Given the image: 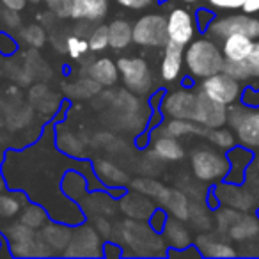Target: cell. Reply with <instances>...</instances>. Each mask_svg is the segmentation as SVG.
<instances>
[{"mask_svg":"<svg viewBox=\"0 0 259 259\" xmlns=\"http://www.w3.org/2000/svg\"><path fill=\"white\" fill-rule=\"evenodd\" d=\"M185 64L194 78H206L215 73L222 71L224 54L222 48H219L211 39H197L190 41V47L185 54Z\"/></svg>","mask_w":259,"mask_h":259,"instance_id":"6da1fadb","label":"cell"},{"mask_svg":"<svg viewBox=\"0 0 259 259\" xmlns=\"http://www.w3.org/2000/svg\"><path fill=\"white\" fill-rule=\"evenodd\" d=\"M192 170L199 181L213 183L227 178L229 174V158L222 153L215 151L211 148H201L192 153Z\"/></svg>","mask_w":259,"mask_h":259,"instance_id":"7a4b0ae2","label":"cell"},{"mask_svg":"<svg viewBox=\"0 0 259 259\" xmlns=\"http://www.w3.org/2000/svg\"><path fill=\"white\" fill-rule=\"evenodd\" d=\"M117 69L130 93L148 94L153 89V73L144 59L121 57L117 61Z\"/></svg>","mask_w":259,"mask_h":259,"instance_id":"3957f363","label":"cell"},{"mask_svg":"<svg viewBox=\"0 0 259 259\" xmlns=\"http://www.w3.org/2000/svg\"><path fill=\"white\" fill-rule=\"evenodd\" d=\"M9 245L13 252L20 257H29V255H52L54 250L45 243L41 236H37L32 227L25 224H16L8 231Z\"/></svg>","mask_w":259,"mask_h":259,"instance_id":"277c9868","label":"cell"},{"mask_svg":"<svg viewBox=\"0 0 259 259\" xmlns=\"http://www.w3.org/2000/svg\"><path fill=\"white\" fill-rule=\"evenodd\" d=\"M134 43L146 48H158L169 41L167 37V18L162 15H146L132 25Z\"/></svg>","mask_w":259,"mask_h":259,"instance_id":"5b68a950","label":"cell"},{"mask_svg":"<svg viewBox=\"0 0 259 259\" xmlns=\"http://www.w3.org/2000/svg\"><path fill=\"white\" fill-rule=\"evenodd\" d=\"M208 32L213 37H224L231 36V34H245V36L257 39L259 37V20L252 18L250 15L243 13V15H233V16H224V18L213 20L208 27Z\"/></svg>","mask_w":259,"mask_h":259,"instance_id":"8992f818","label":"cell"},{"mask_svg":"<svg viewBox=\"0 0 259 259\" xmlns=\"http://www.w3.org/2000/svg\"><path fill=\"white\" fill-rule=\"evenodd\" d=\"M199 91L222 105L236 103L238 98L241 96L240 82L231 78V76H227L226 73H222V71L202 78L201 85H199Z\"/></svg>","mask_w":259,"mask_h":259,"instance_id":"52a82bcc","label":"cell"},{"mask_svg":"<svg viewBox=\"0 0 259 259\" xmlns=\"http://www.w3.org/2000/svg\"><path fill=\"white\" fill-rule=\"evenodd\" d=\"M195 107H197V93L188 89L169 93L162 101V112L169 119H190V121H194Z\"/></svg>","mask_w":259,"mask_h":259,"instance_id":"ba28073f","label":"cell"},{"mask_svg":"<svg viewBox=\"0 0 259 259\" xmlns=\"http://www.w3.org/2000/svg\"><path fill=\"white\" fill-rule=\"evenodd\" d=\"M194 121L201 124L202 128L211 130L220 128L227 122V105L208 98L204 93H197V107H195Z\"/></svg>","mask_w":259,"mask_h":259,"instance_id":"9c48e42d","label":"cell"},{"mask_svg":"<svg viewBox=\"0 0 259 259\" xmlns=\"http://www.w3.org/2000/svg\"><path fill=\"white\" fill-rule=\"evenodd\" d=\"M195 34V20L187 9H172L167 16V37L174 43L190 45Z\"/></svg>","mask_w":259,"mask_h":259,"instance_id":"30bf717a","label":"cell"},{"mask_svg":"<svg viewBox=\"0 0 259 259\" xmlns=\"http://www.w3.org/2000/svg\"><path fill=\"white\" fill-rule=\"evenodd\" d=\"M69 257H87V255H101L100 250V236L94 229L83 226L71 234L68 247L62 252Z\"/></svg>","mask_w":259,"mask_h":259,"instance_id":"8fae6325","label":"cell"},{"mask_svg":"<svg viewBox=\"0 0 259 259\" xmlns=\"http://www.w3.org/2000/svg\"><path fill=\"white\" fill-rule=\"evenodd\" d=\"M215 197L227 208L238 209V211H248L254 208V195L243 187L236 185H219L215 190Z\"/></svg>","mask_w":259,"mask_h":259,"instance_id":"7c38bea8","label":"cell"},{"mask_svg":"<svg viewBox=\"0 0 259 259\" xmlns=\"http://www.w3.org/2000/svg\"><path fill=\"white\" fill-rule=\"evenodd\" d=\"M183 45L174 43V41H167L163 45V59L162 66H160V75L165 82H174L180 78L181 68L185 62V50Z\"/></svg>","mask_w":259,"mask_h":259,"instance_id":"4fadbf2b","label":"cell"},{"mask_svg":"<svg viewBox=\"0 0 259 259\" xmlns=\"http://www.w3.org/2000/svg\"><path fill=\"white\" fill-rule=\"evenodd\" d=\"M108 13V0H73L69 18L83 22L103 20Z\"/></svg>","mask_w":259,"mask_h":259,"instance_id":"5bb4252c","label":"cell"},{"mask_svg":"<svg viewBox=\"0 0 259 259\" xmlns=\"http://www.w3.org/2000/svg\"><path fill=\"white\" fill-rule=\"evenodd\" d=\"M151 153L162 162H180L185 158V149L176 137L170 135H158L151 141Z\"/></svg>","mask_w":259,"mask_h":259,"instance_id":"9a60e30c","label":"cell"},{"mask_svg":"<svg viewBox=\"0 0 259 259\" xmlns=\"http://www.w3.org/2000/svg\"><path fill=\"white\" fill-rule=\"evenodd\" d=\"M234 132L245 148H259V110H247Z\"/></svg>","mask_w":259,"mask_h":259,"instance_id":"2e32d148","label":"cell"},{"mask_svg":"<svg viewBox=\"0 0 259 259\" xmlns=\"http://www.w3.org/2000/svg\"><path fill=\"white\" fill-rule=\"evenodd\" d=\"M226 236L236 241H248L259 238V219L254 215H240L234 219V222L226 231Z\"/></svg>","mask_w":259,"mask_h":259,"instance_id":"e0dca14e","label":"cell"},{"mask_svg":"<svg viewBox=\"0 0 259 259\" xmlns=\"http://www.w3.org/2000/svg\"><path fill=\"white\" fill-rule=\"evenodd\" d=\"M87 76L94 80L96 83H100L101 87H110L117 82L119 78V69L112 59L108 57H101L93 61L87 66Z\"/></svg>","mask_w":259,"mask_h":259,"instance_id":"ac0fdd59","label":"cell"},{"mask_svg":"<svg viewBox=\"0 0 259 259\" xmlns=\"http://www.w3.org/2000/svg\"><path fill=\"white\" fill-rule=\"evenodd\" d=\"M254 45V39L245 36V34H231V36L224 37V59H229V61H247Z\"/></svg>","mask_w":259,"mask_h":259,"instance_id":"d6986e66","label":"cell"},{"mask_svg":"<svg viewBox=\"0 0 259 259\" xmlns=\"http://www.w3.org/2000/svg\"><path fill=\"white\" fill-rule=\"evenodd\" d=\"M158 204L163 206L178 220H188V217H190V202H188L187 195L180 190L165 188L163 194L160 195Z\"/></svg>","mask_w":259,"mask_h":259,"instance_id":"ffe728a7","label":"cell"},{"mask_svg":"<svg viewBox=\"0 0 259 259\" xmlns=\"http://www.w3.org/2000/svg\"><path fill=\"white\" fill-rule=\"evenodd\" d=\"M121 209L126 217H130V219L146 220L153 215V211H155V204L149 201L148 195L144 197V194L126 195V197L121 201Z\"/></svg>","mask_w":259,"mask_h":259,"instance_id":"44dd1931","label":"cell"},{"mask_svg":"<svg viewBox=\"0 0 259 259\" xmlns=\"http://www.w3.org/2000/svg\"><path fill=\"white\" fill-rule=\"evenodd\" d=\"M108 47L114 50H124L134 41V29L130 22L122 18H115L108 23Z\"/></svg>","mask_w":259,"mask_h":259,"instance_id":"7402d4cb","label":"cell"},{"mask_svg":"<svg viewBox=\"0 0 259 259\" xmlns=\"http://www.w3.org/2000/svg\"><path fill=\"white\" fill-rule=\"evenodd\" d=\"M195 243H197L201 254L208 255V257H236L238 255V252L229 243L217 241L213 234H202V236L197 238Z\"/></svg>","mask_w":259,"mask_h":259,"instance_id":"603a6c76","label":"cell"},{"mask_svg":"<svg viewBox=\"0 0 259 259\" xmlns=\"http://www.w3.org/2000/svg\"><path fill=\"white\" fill-rule=\"evenodd\" d=\"M162 134L170 135V137H188V135H202L204 137L206 128L197 124L190 119H169L165 126L162 128Z\"/></svg>","mask_w":259,"mask_h":259,"instance_id":"cb8c5ba5","label":"cell"},{"mask_svg":"<svg viewBox=\"0 0 259 259\" xmlns=\"http://www.w3.org/2000/svg\"><path fill=\"white\" fill-rule=\"evenodd\" d=\"M71 234L73 231L66 229V227L47 226L43 229V233H41V238L54 252H64V248L68 247L69 240H71Z\"/></svg>","mask_w":259,"mask_h":259,"instance_id":"d4e9b609","label":"cell"},{"mask_svg":"<svg viewBox=\"0 0 259 259\" xmlns=\"http://www.w3.org/2000/svg\"><path fill=\"white\" fill-rule=\"evenodd\" d=\"M96 172L101 180L107 185H112V187H121V185H126L130 181L128 174L124 170H121L119 167H115L112 162H107V160H98L96 162Z\"/></svg>","mask_w":259,"mask_h":259,"instance_id":"484cf974","label":"cell"},{"mask_svg":"<svg viewBox=\"0 0 259 259\" xmlns=\"http://www.w3.org/2000/svg\"><path fill=\"white\" fill-rule=\"evenodd\" d=\"M163 234H165L167 241L178 248H185L190 245V234H188V231L174 219H167L165 226H163Z\"/></svg>","mask_w":259,"mask_h":259,"instance_id":"4316f807","label":"cell"},{"mask_svg":"<svg viewBox=\"0 0 259 259\" xmlns=\"http://www.w3.org/2000/svg\"><path fill=\"white\" fill-rule=\"evenodd\" d=\"M222 73H226L227 76L238 80V82H245V80L254 76L248 61H229V59H224Z\"/></svg>","mask_w":259,"mask_h":259,"instance_id":"83f0119b","label":"cell"},{"mask_svg":"<svg viewBox=\"0 0 259 259\" xmlns=\"http://www.w3.org/2000/svg\"><path fill=\"white\" fill-rule=\"evenodd\" d=\"M204 137L211 142L213 146L220 149H233L234 148V142H236V137L233 135V132H229L227 128H211V130H206Z\"/></svg>","mask_w":259,"mask_h":259,"instance_id":"f1b7e54d","label":"cell"},{"mask_svg":"<svg viewBox=\"0 0 259 259\" xmlns=\"http://www.w3.org/2000/svg\"><path fill=\"white\" fill-rule=\"evenodd\" d=\"M101 89L100 83L94 82L91 76H87V78H80L78 82H75L73 85H66V93L69 94V96H75V98H89V96H94V94H98Z\"/></svg>","mask_w":259,"mask_h":259,"instance_id":"f546056e","label":"cell"},{"mask_svg":"<svg viewBox=\"0 0 259 259\" xmlns=\"http://www.w3.org/2000/svg\"><path fill=\"white\" fill-rule=\"evenodd\" d=\"M20 39H22L27 47L41 48L45 45V41H47V32H45V29L39 25H29L20 30Z\"/></svg>","mask_w":259,"mask_h":259,"instance_id":"4dcf8cb0","label":"cell"},{"mask_svg":"<svg viewBox=\"0 0 259 259\" xmlns=\"http://www.w3.org/2000/svg\"><path fill=\"white\" fill-rule=\"evenodd\" d=\"M132 187H134L135 192L148 195V197H153V199H156V201H158L160 195H162L163 190L167 188L155 180H135L134 183H132Z\"/></svg>","mask_w":259,"mask_h":259,"instance_id":"1f68e13d","label":"cell"},{"mask_svg":"<svg viewBox=\"0 0 259 259\" xmlns=\"http://www.w3.org/2000/svg\"><path fill=\"white\" fill-rule=\"evenodd\" d=\"M66 50H68L69 57L75 59V61L82 59L83 55L87 54V52H91L87 39H83V37L76 36V34H73V36H69L68 39H66Z\"/></svg>","mask_w":259,"mask_h":259,"instance_id":"d6a6232c","label":"cell"},{"mask_svg":"<svg viewBox=\"0 0 259 259\" xmlns=\"http://www.w3.org/2000/svg\"><path fill=\"white\" fill-rule=\"evenodd\" d=\"M87 43H89L91 52H103L105 48H108V27L98 25L96 29L91 32Z\"/></svg>","mask_w":259,"mask_h":259,"instance_id":"836d02e7","label":"cell"},{"mask_svg":"<svg viewBox=\"0 0 259 259\" xmlns=\"http://www.w3.org/2000/svg\"><path fill=\"white\" fill-rule=\"evenodd\" d=\"M20 220H22V224H25V226L32 227V229H37V227H41L45 224L47 215H45L43 209H39L37 206H27Z\"/></svg>","mask_w":259,"mask_h":259,"instance_id":"e575fe53","label":"cell"},{"mask_svg":"<svg viewBox=\"0 0 259 259\" xmlns=\"http://www.w3.org/2000/svg\"><path fill=\"white\" fill-rule=\"evenodd\" d=\"M57 144H59V148L64 149L68 155L80 156L83 153L82 142H78V139H76L73 134H62L61 137L57 139Z\"/></svg>","mask_w":259,"mask_h":259,"instance_id":"d590c367","label":"cell"},{"mask_svg":"<svg viewBox=\"0 0 259 259\" xmlns=\"http://www.w3.org/2000/svg\"><path fill=\"white\" fill-rule=\"evenodd\" d=\"M71 2L73 0H45L47 8L50 9L55 16H59V18H69Z\"/></svg>","mask_w":259,"mask_h":259,"instance_id":"8d00e7d4","label":"cell"},{"mask_svg":"<svg viewBox=\"0 0 259 259\" xmlns=\"http://www.w3.org/2000/svg\"><path fill=\"white\" fill-rule=\"evenodd\" d=\"M247 110H248V107L245 103L227 105V122H229L233 128H236V124L243 119V115L247 114Z\"/></svg>","mask_w":259,"mask_h":259,"instance_id":"74e56055","label":"cell"},{"mask_svg":"<svg viewBox=\"0 0 259 259\" xmlns=\"http://www.w3.org/2000/svg\"><path fill=\"white\" fill-rule=\"evenodd\" d=\"M20 209V202L9 195H0V215L2 217H13Z\"/></svg>","mask_w":259,"mask_h":259,"instance_id":"f35d334b","label":"cell"},{"mask_svg":"<svg viewBox=\"0 0 259 259\" xmlns=\"http://www.w3.org/2000/svg\"><path fill=\"white\" fill-rule=\"evenodd\" d=\"M121 8L132 9V11H142V9L149 8L155 0H115Z\"/></svg>","mask_w":259,"mask_h":259,"instance_id":"ab89813d","label":"cell"},{"mask_svg":"<svg viewBox=\"0 0 259 259\" xmlns=\"http://www.w3.org/2000/svg\"><path fill=\"white\" fill-rule=\"evenodd\" d=\"M2 20H4V23L9 27V29H16V27H20L18 11H13V9H6V11L2 13Z\"/></svg>","mask_w":259,"mask_h":259,"instance_id":"60d3db41","label":"cell"},{"mask_svg":"<svg viewBox=\"0 0 259 259\" xmlns=\"http://www.w3.org/2000/svg\"><path fill=\"white\" fill-rule=\"evenodd\" d=\"M247 61H248V64H250L254 76H259V43L254 45V48H252V52H250V55H248Z\"/></svg>","mask_w":259,"mask_h":259,"instance_id":"b9f144b4","label":"cell"},{"mask_svg":"<svg viewBox=\"0 0 259 259\" xmlns=\"http://www.w3.org/2000/svg\"><path fill=\"white\" fill-rule=\"evenodd\" d=\"M241 100H243V103L247 105V107H259V93L254 89L245 91L243 96H241Z\"/></svg>","mask_w":259,"mask_h":259,"instance_id":"7bdbcfd3","label":"cell"},{"mask_svg":"<svg viewBox=\"0 0 259 259\" xmlns=\"http://www.w3.org/2000/svg\"><path fill=\"white\" fill-rule=\"evenodd\" d=\"M96 227H98V233H100L101 236H105V238L110 236L112 227H110V224L107 222V219H105V217H100V219L96 220Z\"/></svg>","mask_w":259,"mask_h":259,"instance_id":"ee69618b","label":"cell"},{"mask_svg":"<svg viewBox=\"0 0 259 259\" xmlns=\"http://www.w3.org/2000/svg\"><path fill=\"white\" fill-rule=\"evenodd\" d=\"M2 2V6H4L6 9H13V11H22L23 8H25V2L27 0H0Z\"/></svg>","mask_w":259,"mask_h":259,"instance_id":"f6af8a7d","label":"cell"},{"mask_svg":"<svg viewBox=\"0 0 259 259\" xmlns=\"http://www.w3.org/2000/svg\"><path fill=\"white\" fill-rule=\"evenodd\" d=\"M217 9H234V0H208Z\"/></svg>","mask_w":259,"mask_h":259,"instance_id":"bcb514c9","label":"cell"},{"mask_svg":"<svg viewBox=\"0 0 259 259\" xmlns=\"http://www.w3.org/2000/svg\"><path fill=\"white\" fill-rule=\"evenodd\" d=\"M243 2H245V0H234V9L241 8V6H243Z\"/></svg>","mask_w":259,"mask_h":259,"instance_id":"7dc6e473","label":"cell"},{"mask_svg":"<svg viewBox=\"0 0 259 259\" xmlns=\"http://www.w3.org/2000/svg\"><path fill=\"white\" fill-rule=\"evenodd\" d=\"M183 2H187V4H192V2H197V0H183Z\"/></svg>","mask_w":259,"mask_h":259,"instance_id":"c3c4849f","label":"cell"},{"mask_svg":"<svg viewBox=\"0 0 259 259\" xmlns=\"http://www.w3.org/2000/svg\"><path fill=\"white\" fill-rule=\"evenodd\" d=\"M32 2H39V0H32Z\"/></svg>","mask_w":259,"mask_h":259,"instance_id":"681fc988","label":"cell"},{"mask_svg":"<svg viewBox=\"0 0 259 259\" xmlns=\"http://www.w3.org/2000/svg\"><path fill=\"white\" fill-rule=\"evenodd\" d=\"M257 195H259V187H257Z\"/></svg>","mask_w":259,"mask_h":259,"instance_id":"f907efd6","label":"cell"}]
</instances>
